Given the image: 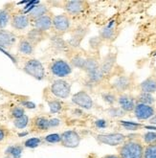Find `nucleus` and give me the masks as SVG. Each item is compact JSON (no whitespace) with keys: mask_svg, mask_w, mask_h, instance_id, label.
Wrapping results in <instances>:
<instances>
[{"mask_svg":"<svg viewBox=\"0 0 156 158\" xmlns=\"http://www.w3.org/2000/svg\"><path fill=\"white\" fill-rule=\"evenodd\" d=\"M145 145L138 137L128 138L117 148L118 155L121 158H143Z\"/></svg>","mask_w":156,"mask_h":158,"instance_id":"obj_1","label":"nucleus"},{"mask_svg":"<svg viewBox=\"0 0 156 158\" xmlns=\"http://www.w3.org/2000/svg\"><path fill=\"white\" fill-rule=\"evenodd\" d=\"M134 85V80L130 75L126 74H119L110 82V90L114 91L117 94H122V93H127L132 89Z\"/></svg>","mask_w":156,"mask_h":158,"instance_id":"obj_2","label":"nucleus"},{"mask_svg":"<svg viewBox=\"0 0 156 158\" xmlns=\"http://www.w3.org/2000/svg\"><path fill=\"white\" fill-rule=\"evenodd\" d=\"M23 71L27 75L31 76L36 81H42L45 79V68L43 64L36 59L28 60L23 66Z\"/></svg>","mask_w":156,"mask_h":158,"instance_id":"obj_3","label":"nucleus"},{"mask_svg":"<svg viewBox=\"0 0 156 158\" xmlns=\"http://www.w3.org/2000/svg\"><path fill=\"white\" fill-rule=\"evenodd\" d=\"M49 70L53 76L57 77L58 79H63L68 77L72 73V65L65 60L57 59L50 63Z\"/></svg>","mask_w":156,"mask_h":158,"instance_id":"obj_4","label":"nucleus"},{"mask_svg":"<svg viewBox=\"0 0 156 158\" xmlns=\"http://www.w3.org/2000/svg\"><path fill=\"white\" fill-rule=\"evenodd\" d=\"M50 92L59 99H67L71 94V85L70 82L63 80V79H58L52 82L50 86Z\"/></svg>","mask_w":156,"mask_h":158,"instance_id":"obj_5","label":"nucleus"},{"mask_svg":"<svg viewBox=\"0 0 156 158\" xmlns=\"http://www.w3.org/2000/svg\"><path fill=\"white\" fill-rule=\"evenodd\" d=\"M95 139L100 144L108 145L111 147H119L126 140L127 136L120 132H112L105 134H96Z\"/></svg>","mask_w":156,"mask_h":158,"instance_id":"obj_6","label":"nucleus"},{"mask_svg":"<svg viewBox=\"0 0 156 158\" xmlns=\"http://www.w3.org/2000/svg\"><path fill=\"white\" fill-rule=\"evenodd\" d=\"M72 103L75 106H79L81 109L89 110L92 109L94 106V101L88 93L85 90H80L76 92L74 95L72 96Z\"/></svg>","mask_w":156,"mask_h":158,"instance_id":"obj_7","label":"nucleus"},{"mask_svg":"<svg viewBox=\"0 0 156 158\" xmlns=\"http://www.w3.org/2000/svg\"><path fill=\"white\" fill-rule=\"evenodd\" d=\"M70 27H71V19L68 15L60 14L53 16L52 28L57 34L59 35L65 34L70 30Z\"/></svg>","mask_w":156,"mask_h":158,"instance_id":"obj_8","label":"nucleus"},{"mask_svg":"<svg viewBox=\"0 0 156 158\" xmlns=\"http://www.w3.org/2000/svg\"><path fill=\"white\" fill-rule=\"evenodd\" d=\"M60 137H61V142H60L61 146L68 148H78L81 141L80 134L76 131H73V129L63 131L62 133H60Z\"/></svg>","mask_w":156,"mask_h":158,"instance_id":"obj_9","label":"nucleus"},{"mask_svg":"<svg viewBox=\"0 0 156 158\" xmlns=\"http://www.w3.org/2000/svg\"><path fill=\"white\" fill-rule=\"evenodd\" d=\"M117 104L119 107L125 111V113H130L133 112L137 103L133 95L129 94V93H122V94H118Z\"/></svg>","mask_w":156,"mask_h":158,"instance_id":"obj_10","label":"nucleus"},{"mask_svg":"<svg viewBox=\"0 0 156 158\" xmlns=\"http://www.w3.org/2000/svg\"><path fill=\"white\" fill-rule=\"evenodd\" d=\"M156 113L155 107L153 106H146L143 104H136L133 114L135 118L139 121H146L151 119Z\"/></svg>","mask_w":156,"mask_h":158,"instance_id":"obj_11","label":"nucleus"},{"mask_svg":"<svg viewBox=\"0 0 156 158\" xmlns=\"http://www.w3.org/2000/svg\"><path fill=\"white\" fill-rule=\"evenodd\" d=\"M87 5L85 1H80V0H69L64 3V10L66 15H79L82 14L86 9Z\"/></svg>","mask_w":156,"mask_h":158,"instance_id":"obj_12","label":"nucleus"},{"mask_svg":"<svg viewBox=\"0 0 156 158\" xmlns=\"http://www.w3.org/2000/svg\"><path fill=\"white\" fill-rule=\"evenodd\" d=\"M116 60H117V55L115 53L110 52L103 59L102 61H100V69L105 77L110 75L114 70L116 66Z\"/></svg>","mask_w":156,"mask_h":158,"instance_id":"obj_13","label":"nucleus"},{"mask_svg":"<svg viewBox=\"0 0 156 158\" xmlns=\"http://www.w3.org/2000/svg\"><path fill=\"white\" fill-rule=\"evenodd\" d=\"M11 26L14 30L22 31L25 30L30 24V18L26 14L17 13L14 14L11 16Z\"/></svg>","mask_w":156,"mask_h":158,"instance_id":"obj_14","label":"nucleus"},{"mask_svg":"<svg viewBox=\"0 0 156 158\" xmlns=\"http://www.w3.org/2000/svg\"><path fill=\"white\" fill-rule=\"evenodd\" d=\"M16 42V35L10 31L0 30V49H10Z\"/></svg>","mask_w":156,"mask_h":158,"instance_id":"obj_15","label":"nucleus"},{"mask_svg":"<svg viewBox=\"0 0 156 158\" xmlns=\"http://www.w3.org/2000/svg\"><path fill=\"white\" fill-rule=\"evenodd\" d=\"M31 127L35 131L38 132L48 131L50 129L49 119L44 116H36L32 120Z\"/></svg>","mask_w":156,"mask_h":158,"instance_id":"obj_16","label":"nucleus"},{"mask_svg":"<svg viewBox=\"0 0 156 158\" xmlns=\"http://www.w3.org/2000/svg\"><path fill=\"white\" fill-rule=\"evenodd\" d=\"M52 24H53V17L49 15H45L34 20L35 29L39 30L44 33H46L51 29Z\"/></svg>","mask_w":156,"mask_h":158,"instance_id":"obj_17","label":"nucleus"},{"mask_svg":"<svg viewBox=\"0 0 156 158\" xmlns=\"http://www.w3.org/2000/svg\"><path fill=\"white\" fill-rule=\"evenodd\" d=\"M116 35H117V30L115 28V25L113 23H110L101 29L99 38L103 41L110 42L116 39Z\"/></svg>","mask_w":156,"mask_h":158,"instance_id":"obj_18","label":"nucleus"},{"mask_svg":"<svg viewBox=\"0 0 156 158\" xmlns=\"http://www.w3.org/2000/svg\"><path fill=\"white\" fill-rule=\"evenodd\" d=\"M49 10H48V7L45 5V4H41V3H36L35 5H33L31 7V10L28 12V15L30 19H36L40 16H43L45 15H48Z\"/></svg>","mask_w":156,"mask_h":158,"instance_id":"obj_19","label":"nucleus"},{"mask_svg":"<svg viewBox=\"0 0 156 158\" xmlns=\"http://www.w3.org/2000/svg\"><path fill=\"white\" fill-rule=\"evenodd\" d=\"M140 92L150 93L153 94L156 92V76L151 75L148 77L146 80H144L138 86Z\"/></svg>","mask_w":156,"mask_h":158,"instance_id":"obj_20","label":"nucleus"},{"mask_svg":"<svg viewBox=\"0 0 156 158\" xmlns=\"http://www.w3.org/2000/svg\"><path fill=\"white\" fill-rule=\"evenodd\" d=\"M46 38V33L41 32L39 30H36V29H32L31 31L28 32L27 34V40H28L34 46L38 45L39 43H40L42 40H45Z\"/></svg>","mask_w":156,"mask_h":158,"instance_id":"obj_21","label":"nucleus"},{"mask_svg":"<svg viewBox=\"0 0 156 158\" xmlns=\"http://www.w3.org/2000/svg\"><path fill=\"white\" fill-rule=\"evenodd\" d=\"M17 49H18V51H19L20 54H22L24 56H31L34 53L35 46L26 38H23V39H21L19 41H18Z\"/></svg>","mask_w":156,"mask_h":158,"instance_id":"obj_22","label":"nucleus"},{"mask_svg":"<svg viewBox=\"0 0 156 158\" xmlns=\"http://www.w3.org/2000/svg\"><path fill=\"white\" fill-rule=\"evenodd\" d=\"M137 104H143L146 106H153L155 103V98L153 94L145 92H139V94L135 97Z\"/></svg>","mask_w":156,"mask_h":158,"instance_id":"obj_23","label":"nucleus"},{"mask_svg":"<svg viewBox=\"0 0 156 158\" xmlns=\"http://www.w3.org/2000/svg\"><path fill=\"white\" fill-rule=\"evenodd\" d=\"M117 98H118V94L115 93L112 90L109 91H105L102 93V99L105 103L110 106H113L116 103H117Z\"/></svg>","mask_w":156,"mask_h":158,"instance_id":"obj_24","label":"nucleus"},{"mask_svg":"<svg viewBox=\"0 0 156 158\" xmlns=\"http://www.w3.org/2000/svg\"><path fill=\"white\" fill-rule=\"evenodd\" d=\"M23 152V147L20 145H14L7 148L6 155L10 156L12 158H20Z\"/></svg>","mask_w":156,"mask_h":158,"instance_id":"obj_25","label":"nucleus"},{"mask_svg":"<svg viewBox=\"0 0 156 158\" xmlns=\"http://www.w3.org/2000/svg\"><path fill=\"white\" fill-rule=\"evenodd\" d=\"M11 13L7 9L0 10V30H4L8 26L9 22L11 21Z\"/></svg>","mask_w":156,"mask_h":158,"instance_id":"obj_26","label":"nucleus"},{"mask_svg":"<svg viewBox=\"0 0 156 158\" xmlns=\"http://www.w3.org/2000/svg\"><path fill=\"white\" fill-rule=\"evenodd\" d=\"M119 124L122 127H124L126 131H138V129L144 127L145 126L141 123L137 122H130V121H120Z\"/></svg>","mask_w":156,"mask_h":158,"instance_id":"obj_27","label":"nucleus"},{"mask_svg":"<svg viewBox=\"0 0 156 158\" xmlns=\"http://www.w3.org/2000/svg\"><path fill=\"white\" fill-rule=\"evenodd\" d=\"M48 106L49 110L52 114H57L60 112L62 109V104L61 102L58 99H54L51 101H48Z\"/></svg>","mask_w":156,"mask_h":158,"instance_id":"obj_28","label":"nucleus"},{"mask_svg":"<svg viewBox=\"0 0 156 158\" xmlns=\"http://www.w3.org/2000/svg\"><path fill=\"white\" fill-rule=\"evenodd\" d=\"M85 59L84 56L80 55V54H76L72 57L71 59V64L72 66H74L76 68H79V69H82L84 65V62H85Z\"/></svg>","mask_w":156,"mask_h":158,"instance_id":"obj_29","label":"nucleus"},{"mask_svg":"<svg viewBox=\"0 0 156 158\" xmlns=\"http://www.w3.org/2000/svg\"><path fill=\"white\" fill-rule=\"evenodd\" d=\"M142 142L144 145H152L156 144V132L155 131H146L142 135Z\"/></svg>","mask_w":156,"mask_h":158,"instance_id":"obj_30","label":"nucleus"},{"mask_svg":"<svg viewBox=\"0 0 156 158\" xmlns=\"http://www.w3.org/2000/svg\"><path fill=\"white\" fill-rule=\"evenodd\" d=\"M29 123H30V119L27 115H23L20 118H17V119L14 120V126L18 129H23V128L27 127Z\"/></svg>","mask_w":156,"mask_h":158,"instance_id":"obj_31","label":"nucleus"},{"mask_svg":"<svg viewBox=\"0 0 156 158\" xmlns=\"http://www.w3.org/2000/svg\"><path fill=\"white\" fill-rule=\"evenodd\" d=\"M143 158H156V144L145 146Z\"/></svg>","mask_w":156,"mask_h":158,"instance_id":"obj_32","label":"nucleus"},{"mask_svg":"<svg viewBox=\"0 0 156 158\" xmlns=\"http://www.w3.org/2000/svg\"><path fill=\"white\" fill-rule=\"evenodd\" d=\"M107 114L112 118H122L125 115V112L123 111L119 106H110L106 110Z\"/></svg>","mask_w":156,"mask_h":158,"instance_id":"obj_33","label":"nucleus"},{"mask_svg":"<svg viewBox=\"0 0 156 158\" xmlns=\"http://www.w3.org/2000/svg\"><path fill=\"white\" fill-rule=\"evenodd\" d=\"M42 140L39 137H32L27 139V140L24 142V147L25 148H38L40 144H41Z\"/></svg>","mask_w":156,"mask_h":158,"instance_id":"obj_34","label":"nucleus"},{"mask_svg":"<svg viewBox=\"0 0 156 158\" xmlns=\"http://www.w3.org/2000/svg\"><path fill=\"white\" fill-rule=\"evenodd\" d=\"M44 142L48 144H60L61 137L59 133H51L44 137Z\"/></svg>","mask_w":156,"mask_h":158,"instance_id":"obj_35","label":"nucleus"},{"mask_svg":"<svg viewBox=\"0 0 156 158\" xmlns=\"http://www.w3.org/2000/svg\"><path fill=\"white\" fill-rule=\"evenodd\" d=\"M23 115H25V109L22 106H14L11 110V116L14 119L20 118Z\"/></svg>","mask_w":156,"mask_h":158,"instance_id":"obj_36","label":"nucleus"},{"mask_svg":"<svg viewBox=\"0 0 156 158\" xmlns=\"http://www.w3.org/2000/svg\"><path fill=\"white\" fill-rule=\"evenodd\" d=\"M102 42L103 40H101L99 36H94V38L90 40V46H91V48H93V49H98Z\"/></svg>","mask_w":156,"mask_h":158,"instance_id":"obj_37","label":"nucleus"},{"mask_svg":"<svg viewBox=\"0 0 156 158\" xmlns=\"http://www.w3.org/2000/svg\"><path fill=\"white\" fill-rule=\"evenodd\" d=\"M49 122H50V128L52 127H57L60 125V119L59 118H52V119H49Z\"/></svg>","mask_w":156,"mask_h":158,"instance_id":"obj_38","label":"nucleus"},{"mask_svg":"<svg viewBox=\"0 0 156 158\" xmlns=\"http://www.w3.org/2000/svg\"><path fill=\"white\" fill-rule=\"evenodd\" d=\"M21 105H22V107L24 108H29V109H34V108H35V105L33 103V102H30V101H23L22 103H21Z\"/></svg>","mask_w":156,"mask_h":158,"instance_id":"obj_39","label":"nucleus"},{"mask_svg":"<svg viewBox=\"0 0 156 158\" xmlns=\"http://www.w3.org/2000/svg\"><path fill=\"white\" fill-rule=\"evenodd\" d=\"M54 46H56L58 49H62L64 46H65V42L61 39H56L54 41Z\"/></svg>","mask_w":156,"mask_h":158,"instance_id":"obj_40","label":"nucleus"},{"mask_svg":"<svg viewBox=\"0 0 156 158\" xmlns=\"http://www.w3.org/2000/svg\"><path fill=\"white\" fill-rule=\"evenodd\" d=\"M95 126L98 128H104L106 127V121L105 120H97L95 122Z\"/></svg>","mask_w":156,"mask_h":158,"instance_id":"obj_41","label":"nucleus"},{"mask_svg":"<svg viewBox=\"0 0 156 158\" xmlns=\"http://www.w3.org/2000/svg\"><path fill=\"white\" fill-rule=\"evenodd\" d=\"M7 137V131L4 127H0V143L3 142Z\"/></svg>","mask_w":156,"mask_h":158,"instance_id":"obj_42","label":"nucleus"},{"mask_svg":"<svg viewBox=\"0 0 156 158\" xmlns=\"http://www.w3.org/2000/svg\"><path fill=\"white\" fill-rule=\"evenodd\" d=\"M101 158H121L118 154H106V155H104L103 157Z\"/></svg>","mask_w":156,"mask_h":158,"instance_id":"obj_43","label":"nucleus"},{"mask_svg":"<svg viewBox=\"0 0 156 158\" xmlns=\"http://www.w3.org/2000/svg\"><path fill=\"white\" fill-rule=\"evenodd\" d=\"M150 123L156 126V113H155V115H154L151 119H150Z\"/></svg>","mask_w":156,"mask_h":158,"instance_id":"obj_44","label":"nucleus"},{"mask_svg":"<svg viewBox=\"0 0 156 158\" xmlns=\"http://www.w3.org/2000/svg\"><path fill=\"white\" fill-rule=\"evenodd\" d=\"M88 158H95V157H94V155H90V156H89Z\"/></svg>","mask_w":156,"mask_h":158,"instance_id":"obj_45","label":"nucleus"},{"mask_svg":"<svg viewBox=\"0 0 156 158\" xmlns=\"http://www.w3.org/2000/svg\"><path fill=\"white\" fill-rule=\"evenodd\" d=\"M4 158H12V157H10V156H8V155H6V156H5Z\"/></svg>","mask_w":156,"mask_h":158,"instance_id":"obj_46","label":"nucleus"}]
</instances>
